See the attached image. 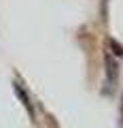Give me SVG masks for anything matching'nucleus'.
Returning <instances> with one entry per match:
<instances>
[{
  "label": "nucleus",
  "instance_id": "f257e3e1",
  "mask_svg": "<svg viewBox=\"0 0 123 128\" xmlns=\"http://www.w3.org/2000/svg\"><path fill=\"white\" fill-rule=\"evenodd\" d=\"M117 79H119V68H117V62H115V58H110V56H106V90L104 94H110V90L115 92V88H117Z\"/></svg>",
  "mask_w": 123,
  "mask_h": 128
},
{
  "label": "nucleus",
  "instance_id": "f03ea898",
  "mask_svg": "<svg viewBox=\"0 0 123 128\" xmlns=\"http://www.w3.org/2000/svg\"><path fill=\"white\" fill-rule=\"evenodd\" d=\"M13 90H15V94H17V98H19V100L23 102V107H26V109H28V113H30V115H32V118H34V115H36V113H34V105H32V98H30V94H28V92H26V88H23V83L19 81V79H17V81H15Z\"/></svg>",
  "mask_w": 123,
  "mask_h": 128
},
{
  "label": "nucleus",
  "instance_id": "7ed1b4c3",
  "mask_svg": "<svg viewBox=\"0 0 123 128\" xmlns=\"http://www.w3.org/2000/svg\"><path fill=\"white\" fill-rule=\"evenodd\" d=\"M121 122H123V109H121Z\"/></svg>",
  "mask_w": 123,
  "mask_h": 128
}]
</instances>
